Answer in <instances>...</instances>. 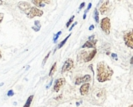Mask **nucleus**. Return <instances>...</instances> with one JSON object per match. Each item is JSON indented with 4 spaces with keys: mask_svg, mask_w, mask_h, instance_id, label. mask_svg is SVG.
I'll return each mask as SVG.
<instances>
[{
    "mask_svg": "<svg viewBox=\"0 0 133 107\" xmlns=\"http://www.w3.org/2000/svg\"><path fill=\"white\" fill-rule=\"evenodd\" d=\"M86 14H84V16H83V19H86Z\"/></svg>",
    "mask_w": 133,
    "mask_h": 107,
    "instance_id": "f704fd0d",
    "label": "nucleus"
},
{
    "mask_svg": "<svg viewBox=\"0 0 133 107\" xmlns=\"http://www.w3.org/2000/svg\"><path fill=\"white\" fill-rule=\"evenodd\" d=\"M61 34H62V31H59L58 33H57V34H55V37H54V39H53V40H54V42H55V43L56 42V40H58V37H59Z\"/></svg>",
    "mask_w": 133,
    "mask_h": 107,
    "instance_id": "412c9836",
    "label": "nucleus"
},
{
    "mask_svg": "<svg viewBox=\"0 0 133 107\" xmlns=\"http://www.w3.org/2000/svg\"><path fill=\"white\" fill-rule=\"evenodd\" d=\"M33 99H34V95H30V97L27 99V102H26L25 105H24V107H30V103H31V102H32V100H33Z\"/></svg>",
    "mask_w": 133,
    "mask_h": 107,
    "instance_id": "2eb2a0df",
    "label": "nucleus"
},
{
    "mask_svg": "<svg viewBox=\"0 0 133 107\" xmlns=\"http://www.w3.org/2000/svg\"><path fill=\"white\" fill-rule=\"evenodd\" d=\"M130 63H131V65H133V56L131 57V58L130 60Z\"/></svg>",
    "mask_w": 133,
    "mask_h": 107,
    "instance_id": "c756f323",
    "label": "nucleus"
},
{
    "mask_svg": "<svg viewBox=\"0 0 133 107\" xmlns=\"http://www.w3.org/2000/svg\"><path fill=\"white\" fill-rule=\"evenodd\" d=\"M100 28L102 29L107 35L110 34V20L108 17H104L102 19L100 22Z\"/></svg>",
    "mask_w": 133,
    "mask_h": 107,
    "instance_id": "39448f33",
    "label": "nucleus"
},
{
    "mask_svg": "<svg viewBox=\"0 0 133 107\" xmlns=\"http://www.w3.org/2000/svg\"><path fill=\"white\" fill-rule=\"evenodd\" d=\"M65 79L63 78L57 79L55 82V85H54V91L58 92L60 90V89L65 85Z\"/></svg>",
    "mask_w": 133,
    "mask_h": 107,
    "instance_id": "0eeeda50",
    "label": "nucleus"
},
{
    "mask_svg": "<svg viewBox=\"0 0 133 107\" xmlns=\"http://www.w3.org/2000/svg\"><path fill=\"white\" fill-rule=\"evenodd\" d=\"M14 95V92L13 90H9L8 91V93H7V95L9 96V97H11V96H13Z\"/></svg>",
    "mask_w": 133,
    "mask_h": 107,
    "instance_id": "5701e85b",
    "label": "nucleus"
},
{
    "mask_svg": "<svg viewBox=\"0 0 133 107\" xmlns=\"http://www.w3.org/2000/svg\"><path fill=\"white\" fill-rule=\"evenodd\" d=\"M34 24H35V26L33 27V29L35 31H39L40 29V22H39V21H35Z\"/></svg>",
    "mask_w": 133,
    "mask_h": 107,
    "instance_id": "f3484780",
    "label": "nucleus"
},
{
    "mask_svg": "<svg viewBox=\"0 0 133 107\" xmlns=\"http://www.w3.org/2000/svg\"><path fill=\"white\" fill-rule=\"evenodd\" d=\"M18 6H19V8L20 9L22 10V11L25 12L27 9H29V8L30 7V5L29 3H26V2H21V3H19Z\"/></svg>",
    "mask_w": 133,
    "mask_h": 107,
    "instance_id": "ddd939ff",
    "label": "nucleus"
},
{
    "mask_svg": "<svg viewBox=\"0 0 133 107\" xmlns=\"http://www.w3.org/2000/svg\"><path fill=\"white\" fill-rule=\"evenodd\" d=\"M124 41L128 47L133 49V29H131L125 33Z\"/></svg>",
    "mask_w": 133,
    "mask_h": 107,
    "instance_id": "20e7f679",
    "label": "nucleus"
},
{
    "mask_svg": "<svg viewBox=\"0 0 133 107\" xmlns=\"http://www.w3.org/2000/svg\"><path fill=\"white\" fill-rule=\"evenodd\" d=\"M112 57L117 58V55H116V54H112ZM117 59H118V58H117Z\"/></svg>",
    "mask_w": 133,
    "mask_h": 107,
    "instance_id": "7c9ffc66",
    "label": "nucleus"
},
{
    "mask_svg": "<svg viewBox=\"0 0 133 107\" xmlns=\"http://www.w3.org/2000/svg\"><path fill=\"white\" fill-rule=\"evenodd\" d=\"M3 3V1H2V0H0V5H2Z\"/></svg>",
    "mask_w": 133,
    "mask_h": 107,
    "instance_id": "72a5a7b5",
    "label": "nucleus"
},
{
    "mask_svg": "<svg viewBox=\"0 0 133 107\" xmlns=\"http://www.w3.org/2000/svg\"><path fill=\"white\" fill-rule=\"evenodd\" d=\"M3 17H4V14L3 13H0V23H2V21L3 19Z\"/></svg>",
    "mask_w": 133,
    "mask_h": 107,
    "instance_id": "a878e982",
    "label": "nucleus"
},
{
    "mask_svg": "<svg viewBox=\"0 0 133 107\" xmlns=\"http://www.w3.org/2000/svg\"><path fill=\"white\" fill-rule=\"evenodd\" d=\"M94 34H93L91 37H89V40H94Z\"/></svg>",
    "mask_w": 133,
    "mask_h": 107,
    "instance_id": "c85d7f7f",
    "label": "nucleus"
},
{
    "mask_svg": "<svg viewBox=\"0 0 133 107\" xmlns=\"http://www.w3.org/2000/svg\"><path fill=\"white\" fill-rule=\"evenodd\" d=\"M94 25H91V26H90L89 30H94Z\"/></svg>",
    "mask_w": 133,
    "mask_h": 107,
    "instance_id": "cd10ccee",
    "label": "nucleus"
},
{
    "mask_svg": "<svg viewBox=\"0 0 133 107\" xmlns=\"http://www.w3.org/2000/svg\"><path fill=\"white\" fill-rule=\"evenodd\" d=\"M74 18H75V16H72V17L69 19V20L68 21V23H66V27H67V28H68V27H69V26L71 25V23H73V21Z\"/></svg>",
    "mask_w": 133,
    "mask_h": 107,
    "instance_id": "aec40b11",
    "label": "nucleus"
},
{
    "mask_svg": "<svg viewBox=\"0 0 133 107\" xmlns=\"http://www.w3.org/2000/svg\"><path fill=\"white\" fill-rule=\"evenodd\" d=\"M2 58V52H1V50H0V59Z\"/></svg>",
    "mask_w": 133,
    "mask_h": 107,
    "instance_id": "2f4dec72",
    "label": "nucleus"
},
{
    "mask_svg": "<svg viewBox=\"0 0 133 107\" xmlns=\"http://www.w3.org/2000/svg\"><path fill=\"white\" fill-rule=\"evenodd\" d=\"M56 65H57V63H56V62H55V63H54V65H52V68H51V70H50V72H49V76H52L53 74H54V73L55 72V71H56Z\"/></svg>",
    "mask_w": 133,
    "mask_h": 107,
    "instance_id": "dca6fc26",
    "label": "nucleus"
},
{
    "mask_svg": "<svg viewBox=\"0 0 133 107\" xmlns=\"http://www.w3.org/2000/svg\"><path fill=\"white\" fill-rule=\"evenodd\" d=\"M74 66V62L72 59H67L65 61V62L64 63V65L62 66V72L64 73V72H66L68 71H70L72 68H73Z\"/></svg>",
    "mask_w": 133,
    "mask_h": 107,
    "instance_id": "423d86ee",
    "label": "nucleus"
},
{
    "mask_svg": "<svg viewBox=\"0 0 133 107\" xmlns=\"http://www.w3.org/2000/svg\"><path fill=\"white\" fill-rule=\"evenodd\" d=\"M24 13H26L27 17L30 19H33L35 16H41L44 14L42 10H40L37 9V7H34V6H30Z\"/></svg>",
    "mask_w": 133,
    "mask_h": 107,
    "instance_id": "7ed1b4c3",
    "label": "nucleus"
},
{
    "mask_svg": "<svg viewBox=\"0 0 133 107\" xmlns=\"http://www.w3.org/2000/svg\"><path fill=\"white\" fill-rule=\"evenodd\" d=\"M70 36H71V34L68 35V37H65V40H63L62 42L60 43V44H58V49H59V48H61V47H62V46H63V45L65 44V43H66V41L68 40V39L69 38V37H70Z\"/></svg>",
    "mask_w": 133,
    "mask_h": 107,
    "instance_id": "a211bd4d",
    "label": "nucleus"
},
{
    "mask_svg": "<svg viewBox=\"0 0 133 107\" xmlns=\"http://www.w3.org/2000/svg\"><path fill=\"white\" fill-rule=\"evenodd\" d=\"M85 4H86V3H85L84 2H83V3H81V5H80V6H79V9H83V8L85 6Z\"/></svg>",
    "mask_w": 133,
    "mask_h": 107,
    "instance_id": "393cba45",
    "label": "nucleus"
},
{
    "mask_svg": "<svg viewBox=\"0 0 133 107\" xmlns=\"http://www.w3.org/2000/svg\"><path fill=\"white\" fill-rule=\"evenodd\" d=\"M97 40H87L85 44L82 46V48H94L95 49L96 44H97Z\"/></svg>",
    "mask_w": 133,
    "mask_h": 107,
    "instance_id": "1a4fd4ad",
    "label": "nucleus"
},
{
    "mask_svg": "<svg viewBox=\"0 0 133 107\" xmlns=\"http://www.w3.org/2000/svg\"><path fill=\"white\" fill-rule=\"evenodd\" d=\"M76 24H77V22H76L74 24H73V25H72V26H71V27H70V29H69V31H71L72 30H73V27H74V26H75Z\"/></svg>",
    "mask_w": 133,
    "mask_h": 107,
    "instance_id": "bb28decb",
    "label": "nucleus"
},
{
    "mask_svg": "<svg viewBox=\"0 0 133 107\" xmlns=\"http://www.w3.org/2000/svg\"><path fill=\"white\" fill-rule=\"evenodd\" d=\"M109 3H110L109 1H105V2L103 3V4H102V6L100 8V13L101 14H104L107 11V10H108Z\"/></svg>",
    "mask_w": 133,
    "mask_h": 107,
    "instance_id": "9b49d317",
    "label": "nucleus"
},
{
    "mask_svg": "<svg viewBox=\"0 0 133 107\" xmlns=\"http://www.w3.org/2000/svg\"><path fill=\"white\" fill-rule=\"evenodd\" d=\"M3 83H1V84H0V86H3Z\"/></svg>",
    "mask_w": 133,
    "mask_h": 107,
    "instance_id": "c9c22d12",
    "label": "nucleus"
},
{
    "mask_svg": "<svg viewBox=\"0 0 133 107\" xmlns=\"http://www.w3.org/2000/svg\"><path fill=\"white\" fill-rule=\"evenodd\" d=\"M94 19L96 21V23H99V13L97 9H95L94 10Z\"/></svg>",
    "mask_w": 133,
    "mask_h": 107,
    "instance_id": "6ab92c4d",
    "label": "nucleus"
},
{
    "mask_svg": "<svg viewBox=\"0 0 133 107\" xmlns=\"http://www.w3.org/2000/svg\"><path fill=\"white\" fill-rule=\"evenodd\" d=\"M44 3H50L51 2L50 1H44Z\"/></svg>",
    "mask_w": 133,
    "mask_h": 107,
    "instance_id": "473e14b6",
    "label": "nucleus"
},
{
    "mask_svg": "<svg viewBox=\"0 0 133 107\" xmlns=\"http://www.w3.org/2000/svg\"><path fill=\"white\" fill-rule=\"evenodd\" d=\"M128 107H133V104H132V105H129Z\"/></svg>",
    "mask_w": 133,
    "mask_h": 107,
    "instance_id": "e433bc0d",
    "label": "nucleus"
},
{
    "mask_svg": "<svg viewBox=\"0 0 133 107\" xmlns=\"http://www.w3.org/2000/svg\"><path fill=\"white\" fill-rule=\"evenodd\" d=\"M91 81V76L90 74H86L83 77H81V78H77L76 79V82H75V85H80L82 83H87L88 82H90Z\"/></svg>",
    "mask_w": 133,
    "mask_h": 107,
    "instance_id": "6e6552de",
    "label": "nucleus"
},
{
    "mask_svg": "<svg viewBox=\"0 0 133 107\" xmlns=\"http://www.w3.org/2000/svg\"><path fill=\"white\" fill-rule=\"evenodd\" d=\"M32 3L34 4L37 7H44L45 5L44 1H41V0H33Z\"/></svg>",
    "mask_w": 133,
    "mask_h": 107,
    "instance_id": "4468645a",
    "label": "nucleus"
},
{
    "mask_svg": "<svg viewBox=\"0 0 133 107\" xmlns=\"http://www.w3.org/2000/svg\"><path fill=\"white\" fill-rule=\"evenodd\" d=\"M114 71L105 61H100L97 65V79L99 82H104L110 80Z\"/></svg>",
    "mask_w": 133,
    "mask_h": 107,
    "instance_id": "f257e3e1",
    "label": "nucleus"
},
{
    "mask_svg": "<svg viewBox=\"0 0 133 107\" xmlns=\"http://www.w3.org/2000/svg\"><path fill=\"white\" fill-rule=\"evenodd\" d=\"M107 98V92L105 89L96 88L93 90L90 95V102L93 104L101 105L104 102Z\"/></svg>",
    "mask_w": 133,
    "mask_h": 107,
    "instance_id": "f03ea898",
    "label": "nucleus"
},
{
    "mask_svg": "<svg viewBox=\"0 0 133 107\" xmlns=\"http://www.w3.org/2000/svg\"><path fill=\"white\" fill-rule=\"evenodd\" d=\"M89 90H90V84L89 83H84L83 85H81V87L79 89L80 94L82 95H87L89 93Z\"/></svg>",
    "mask_w": 133,
    "mask_h": 107,
    "instance_id": "9d476101",
    "label": "nucleus"
},
{
    "mask_svg": "<svg viewBox=\"0 0 133 107\" xmlns=\"http://www.w3.org/2000/svg\"><path fill=\"white\" fill-rule=\"evenodd\" d=\"M97 49H94L92 51H90V53H88V55H87V57H86V60H85V61L84 62H89V61H92L94 59V58L95 57V55H96V54H97Z\"/></svg>",
    "mask_w": 133,
    "mask_h": 107,
    "instance_id": "f8f14e48",
    "label": "nucleus"
},
{
    "mask_svg": "<svg viewBox=\"0 0 133 107\" xmlns=\"http://www.w3.org/2000/svg\"><path fill=\"white\" fill-rule=\"evenodd\" d=\"M92 7V3H90L89 5H88V7H87V9H86V11H85V14H86V13H87V11H88V10L90 9Z\"/></svg>",
    "mask_w": 133,
    "mask_h": 107,
    "instance_id": "b1692460",
    "label": "nucleus"
},
{
    "mask_svg": "<svg viewBox=\"0 0 133 107\" xmlns=\"http://www.w3.org/2000/svg\"><path fill=\"white\" fill-rule=\"evenodd\" d=\"M50 54H51V52H49L48 55H47V56L44 58V61H43V62H42V66H44L45 65V63H46V61H47V60H48V58H49V55H50Z\"/></svg>",
    "mask_w": 133,
    "mask_h": 107,
    "instance_id": "4be33fe9",
    "label": "nucleus"
}]
</instances>
